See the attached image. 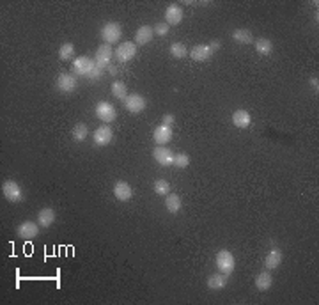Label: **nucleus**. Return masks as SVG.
Listing matches in <instances>:
<instances>
[{"label": "nucleus", "mask_w": 319, "mask_h": 305, "mask_svg": "<svg viewBox=\"0 0 319 305\" xmlns=\"http://www.w3.org/2000/svg\"><path fill=\"white\" fill-rule=\"evenodd\" d=\"M169 30H170V25H167L165 22L163 23H156L154 25V29H152V32L156 34V36H160V38H163V36H167Z\"/></svg>", "instance_id": "2f4dec72"}, {"label": "nucleus", "mask_w": 319, "mask_h": 305, "mask_svg": "<svg viewBox=\"0 0 319 305\" xmlns=\"http://www.w3.org/2000/svg\"><path fill=\"white\" fill-rule=\"evenodd\" d=\"M114 55L117 57L119 62H129L135 55H137V44L131 43V41L121 43L119 46H117V50L114 52Z\"/></svg>", "instance_id": "0eeeda50"}, {"label": "nucleus", "mask_w": 319, "mask_h": 305, "mask_svg": "<svg viewBox=\"0 0 319 305\" xmlns=\"http://www.w3.org/2000/svg\"><path fill=\"white\" fill-rule=\"evenodd\" d=\"M183 22V9L179 7V5L172 4L167 7V11H165V23L167 25H177Z\"/></svg>", "instance_id": "2eb2a0df"}, {"label": "nucleus", "mask_w": 319, "mask_h": 305, "mask_svg": "<svg viewBox=\"0 0 319 305\" xmlns=\"http://www.w3.org/2000/svg\"><path fill=\"white\" fill-rule=\"evenodd\" d=\"M73 55H75V46H73V43H64L59 48V57H61V61H67V59H71Z\"/></svg>", "instance_id": "c85d7f7f"}, {"label": "nucleus", "mask_w": 319, "mask_h": 305, "mask_svg": "<svg viewBox=\"0 0 319 305\" xmlns=\"http://www.w3.org/2000/svg\"><path fill=\"white\" fill-rule=\"evenodd\" d=\"M103 69H105V67H100V66L92 67V71L89 73V80H98V78L103 75Z\"/></svg>", "instance_id": "473e14b6"}, {"label": "nucleus", "mask_w": 319, "mask_h": 305, "mask_svg": "<svg viewBox=\"0 0 319 305\" xmlns=\"http://www.w3.org/2000/svg\"><path fill=\"white\" fill-rule=\"evenodd\" d=\"M227 281H229V275H225V273H214V275L208 277L206 284H208L210 289L218 291V289H224V287L227 286Z\"/></svg>", "instance_id": "a211bd4d"}, {"label": "nucleus", "mask_w": 319, "mask_h": 305, "mask_svg": "<svg viewBox=\"0 0 319 305\" xmlns=\"http://www.w3.org/2000/svg\"><path fill=\"white\" fill-rule=\"evenodd\" d=\"M123 103H124V109L128 110V112H131V114H140V112H142V110H146V107H148L146 98H144V96H140V94L128 96Z\"/></svg>", "instance_id": "423d86ee"}, {"label": "nucleus", "mask_w": 319, "mask_h": 305, "mask_svg": "<svg viewBox=\"0 0 319 305\" xmlns=\"http://www.w3.org/2000/svg\"><path fill=\"white\" fill-rule=\"evenodd\" d=\"M121 34H123V30H121V23H117V22H108L101 29V38L105 39L108 44L117 43L121 39Z\"/></svg>", "instance_id": "20e7f679"}, {"label": "nucleus", "mask_w": 319, "mask_h": 305, "mask_svg": "<svg viewBox=\"0 0 319 305\" xmlns=\"http://www.w3.org/2000/svg\"><path fill=\"white\" fill-rule=\"evenodd\" d=\"M55 222V211L52 208H43V210H39L38 213V224L41 227H50V225Z\"/></svg>", "instance_id": "412c9836"}, {"label": "nucleus", "mask_w": 319, "mask_h": 305, "mask_svg": "<svg viewBox=\"0 0 319 305\" xmlns=\"http://www.w3.org/2000/svg\"><path fill=\"white\" fill-rule=\"evenodd\" d=\"M174 115L172 114H165L163 115V119H162V124H165V126H170V124H174Z\"/></svg>", "instance_id": "72a5a7b5"}, {"label": "nucleus", "mask_w": 319, "mask_h": 305, "mask_svg": "<svg viewBox=\"0 0 319 305\" xmlns=\"http://www.w3.org/2000/svg\"><path fill=\"white\" fill-rule=\"evenodd\" d=\"M96 66L94 59L87 57V55H80V57H76L71 64V69H73V75L76 76H89V73L92 71V67Z\"/></svg>", "instance_id": "f03ea898"}, {"label": "nucleus", "mask_w": 319, "mask_h": 305, "mask_svg": "<svg viewBox=\"0 0 319 305\" xmlns=\"http://www.w3.org/2000/svg\"><path fill=\"white\" fill-rule=\"evenodd\" d=\"M112 138H114V131H112L110 126H100V128L94 131V135H92L94 144L96 146H100V148L108 146V144L112 142Z\"/></svg>", "instance_id": "9b49d317"}, {"label": "nucleus", "mask_w": 319, "mask_h": 305, "mask_svg": "<svg viewBox=\"0 0 319 305\" xmlns=\"http://www.w3.org/2000/svg\"><path fill=\"white\" fill-rule=\"evenodd\" d=\"M152 158L156 160V163H160L163 167H169V165L174 163V152L165 148V146H156L154 151H152Z\"/></svg>", "instance_id": "9d476101"}, {"label": "nucleus", "mask_w": 319, "mask_h": 305, "mask_svg": "<svg viewBox=\"0 0 319 305\" xmlns=\"http://www.w3.org/2000/svg\"><path fill=\"white\" fill-rule=\"evenodd\" d=\"M114 196L117 200L126 202V200H129L133 197V188H131L126 181H117L114 185Z\"/></svg>", "instance_id": "ddd939ff"}, {"label": "nucleus", "mask_w": 319, "mask_h": 305, "mask_svg": "<svg viewBox=\"0 0 319 305\" xmlns=\"http://www.w3.org/2000/svg\"><path fill=\"white\" fill-rule=\"evenodd\" d=\"M89 135V128H87V124L84 123H78L75 124V128H73V140L75 142H84Z\"/></svg>", "instance_id": "a878e982"}, {"label": "nucleus", "mask_w": 319, "mask_h": 305, "mask_svg": "<svg viewBox=\"0 0 319 305\" xmlns=\"http://www.w3.org/2000/svg\"><path fill=\"white\" fill-rule=\"evenodd\" d=\"M272 286H273V277L268 270L266 272H261L255 277V287H257V291L264 293V291H268Z\"/></svg>", "instance_id": "aec40b11"}, {"label": "nucleus", "mask_w": 319, "mask_h": 305, "mask_svg": "<svg viewBox=\"0 0 319 305\" xmlns=\"http://www.w3.org/2000/svg\"><path fill=\"white\" fill-rule=\"evenodd\" d=\"M96 117L106 124L114 123V121L117 119V110H115V107L112 105V103H108V101H100V103L96 105Z\"/></svg>", "instance_id": "7ed1b4c3"}, {"label": "nucleus", "mask_w": 319, "mask_h": 305, "mask_svg": "<svg viewBox=\"0 0 319 305\" xmlns=\"http://www.w3.org/2000/svg\"><path fill=\"white\" fill-rule=\"evenodd\" d=\"M318 82H319L318 78H310V86L314 87V89H316V92H318V89H319V84H318Z\"/></svg>", "instance_id": "c9c22d12"}, {"label": "nucleus", "mask_w": 319, "mask_h": 305, "mask_svg": "<svg viewBox=\"0 0 319 305\" xmlns=\"http://www.w3.org/2000/svg\"><path fill=\"white\" fill-rule=\"evenodd\" d=\"M2 194H4V197L9 200V202H20V200L23 199V194H21L20 185L16 181H11V179L4 181V185H2Z\"/></svg>", "instance_id": "39448f33"}, {"label": "nucleus", "mask_w": 319, "mask_h": 305, "mask_svg": "<svg viewBox=\"0 0 319 305\" xmlns=\"http://www.w3.org/2000/svg\"><path fill=\"white\" fill-rule=\"evenodd\" d=\"M152 138H154L156 146H165V144L172 138V128L170 126H165V124H160V126L154 130Z\"/></svg>", "instance_id": "4468645a"}, {"label": "nucleus", "mask_w": 319, "mask_h": 305, "mask_svg": "<svg viewBox=\"0 0 319 305\" xmlns=\"http://www.w3.org/2000/svg\"><path fill=\"white\" fill-rule=\"evenodd\" d=\"M233 39L239 44H250L254 41V36L248 29H236L233 32Z\"/></svg>", "instance_id": "b1692460"}, {"label": "nucleus", "mask_w": 319, "mask_h": 305, "mask_svg": "<svg viewBox=\"0 0 319 305\" xmlns=\"http://www.w3.org/2000/svg\"><path fill=\"white\" fill-rule=\"evenodd\" d=\"M152 36H154V32H152L151 27H149V25H142V27L135 32V44H148L152 39Z\"/></svg>", "instance_id": "4be33fe9"}, {"label": "nucleus", "mask_w": 319, "mask_h": 305, "mask_svg": "<svg viewBox=\"0 0 319 305\" xmlns=\"http://www.w3.org/2000/svg\"><path fill=\"white\" fill-rule=\"evenodd\" d=\"M250 123H252V117H250V114H248L247 110L239 109L233 114V124L236 126V128H241V130L248 128Z\"/></svg>", "instance_id": "f3484780"}, {"label": "nucleus", "mask_w": 319, "mask_h": 305, "mask_svg": "<svg viewBox=\"0 0 319 305\" xmlns=\"http://www.w3.org/2000/svg\"><path fill=\"white\" fill-rule=\"evenodd\" d=\"M165 208H167L169 213L176 215L177 211L181 210V197L177 196V194H169L165 197Z\"/></svg>", "instance_id": "5701e85b"}, {"label": "nucleus", "mask_w": 319, "mask_h": 305, "mask_svg": "<svg viewBox=\"0 0 319 305\" xmlns=\"http://www.w3.org/2000/svg\"><path fill=\"white\" fill-rule=\"evenodd\" d=\"M76 86H78V80H76V76L73 73H61L57 76V89L61 92L69 94V92L75 91Z\"/></svg>", "instance_id": "6e6552de"}, {"label": "nucleus", "mask_w": 319, "mask_h": 305, "mask_svg": "<svg viewBox=\"0 0 319 305\" xmlns=\"http://www.w3.org/2000/svg\"><path fill=\"white\" fill-rule=\"evenodd\" d=\"M112 94H114V98H117L121 101L126 100L128 98V87H126V84H123V82H112Z\"/></svg>", "instance_id": "393cba45"}, {"label": "nucleus", "mask_w": 319, "mask_h": 305, "mask_svg": "<svg viewBox=\"0 0 319 305\" xmlns=\"http://www.w3.org/2000/svg\"><path fill=\"white\" fill-rule=\"evenodd\" d=\"M211 55H213V52H211V48L208 46V44H197V46H193L190 50V57L193 59L195 62L208 61Z\"/></svg>", "instance_id": "dca6fc26"}, {"label": "nucleus", "mask_w": 319, "mask_h": 305, "mask_svg": "<svg viewBox=\"0 0 319 305\" xmlns=\"http://www.w3.org/2000/svg\"><path fill=\"white\" fill-rule=\"evenodd\" d=\"M282 250L280 248H272L270 252H268L266 259H264V266L268 268V270H275L276 266H280L282 262Z\"/></svg>", "instance_id": "6ab92c4d"}, {"label": "nucleus", "mask_w": 319, "mask_h": 305, "mask_svg": "<svg viewBox=\"0 0 319 305\" xmlns=\"http://www.w3.org/2000/svg\"><path fill=\"white\" fill-rule=\"evenodd\" d=\"M216 268H218L220 273H225V275H231L236 268V261H234V256L229 250L222 248L216 252Z\"/></svg>", "instance_id": "f257e3e1"}, {"label": "nucleus", "mask_w": 319, "mask_h": 305, "mask_svg": "<svg viewBox=\"0 0 319 305\" xmlns=\"http://www.w3.org/2000/svg\"><path fill=\"white\" fill-rule=\"evenodd\" d=\"M208 46L211 48V52H216V50H220V43L218 41H211V43H208Z\"/></svg>", "instance_id": "f704fd0d"}, {"label": "nucleus", "mask_w": 319, "mask_h": 305, "mask_svg": "<svg viewBox=\"0 0 319 305\" xmlns=\"http://www.w3.org/2000/svg\"><path fill=\"white\" fill-rule=\"evenodd\" d=\"M16 233H18L20 238L32 240V238H36V236H38V233H39V224H36V222H30V220H25V222H21V224L18 225Z\"/></svg>", "instance_id": "f8f14e48"}, {"label": "nucleus", "mask_w": 319, "mask_h": 305, "mask_svg": "<svg viewBox=\"0 0 319 305\" xmlns=\"http://www.w3.org/2000/svg\"><path fill=\"white\" fill-rule=\"evenodd\" d=\"M170 53L176 59H183V57H186V55H188V50H186V46L183 43H174L170 46Z\"/></svg>", "instance_id": "7c9ffc66"}, {"label": "nucleus", "mask_w": 319, "mask_h": 305, "mask_svg": "<svg viewBox=\"0 0 319 305\" xmlns=\"http://www.w3.org/2000/svg\"><path fill=\"white\" fill-rule=\"evenodd\" d=\"M255 50H257V53H261V55H270L273 50V44L270 39L259 38L257 41H255Z\"/></svg>", "instance_id": "bb28decb"}, {"label": "nucleus", "mask_w": 319, "mask_h": 305, "mask_svg": "<svg viewBox=\"0 0 319 305\" xmlns=\"http://www.w3.org/2000/svg\"><path fill=\"white\" fill-rule=\"evenodd\" d=\"M172 165H176V167L179 169H185L190 165V156L188 154H185V152H177V154H174V163Z\"/></svg>", "instance_id": "c756f323"}, {"label": "nucleus", "mask_w": 319, "mask_h": 305, "mask_svg": "<svg viewBox=\"0 0 319 305\" xmlns=\"http://www.w3.org/2000/svg\"><path fill=\"white\" fill-rule=\"evenodd\" d=\"M112 57H114V50H112V46H110L108 43L101 44V46H98V50H96V55H94L96 66H100V67L110 66V61H112Z\"/></svg>", "instance_id": "1a4fd4ad"}, {"label": "nucleus", "mask_w": 319, "mask_h": 305, "mask_svg": "<svg viewBox=\"0 0 319 305\" xmlns=\"http://www.w3.org/2000/svg\"><path fill=\"white\" fill-rule=\"evenodd\" d=\"M152 190L156 196H169L170 194V183L165 181V179H156L154 185H152Z\"/></svg>", "instance_id": "cd10ccee"}]
</instances>
